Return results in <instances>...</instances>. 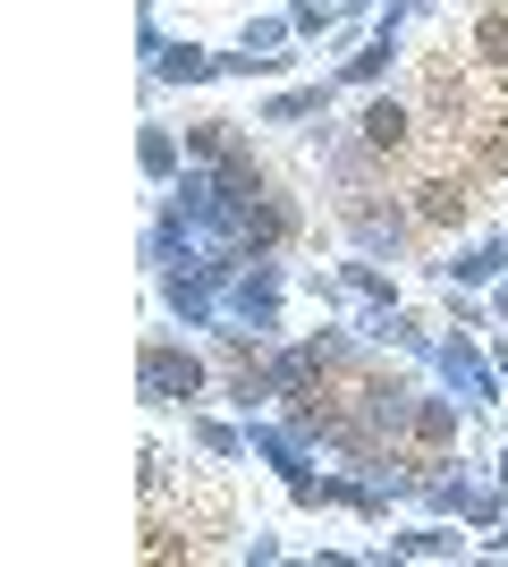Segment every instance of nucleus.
I'll return each instance as SVG.
<instances>
[{
	"mask_svg": "<svg viewBox=\"0 0 508 567\" xmlns=\"http://www.w3.org/2000/svg\"><path fill=\"white\" fill-rule=\"evenodd\" d=\"M491 474H500V492H508V441H500V466H491Z\"/></svg>",
	"mask_w": 508,
	"mask_h": 567,
	"instance_id": "nucleus-27",
	"label": "nucleus"
},
{
	"mask_svg": "<svg viewBox=\"0 0 508 567\" xmlns=\"http://www.w3.org/2000/svg\"><path fill=\"white\" fill-rule=\"evenodd\" d=\"M339 280H348V297H356V313H390L398 306V280H390L373 255H348L339 262Z\"/></svg>",
	"mask_w": 508,
	"mask_h": 567,
	"instance_id": "nucleus-20",
	"label": "nucleus"
},
{
	"mask_svg": "<svg viewBox=\"0 0 508 567\" xmlns=\"http://www.w3.org/2000/svg\"><path fill=\"white\" fill-rule=\"evenodd\" d=\"M246 450L263 457L271 474H280V483H305V474H314V441H305V432L289 424V415H280V406H271V415H246Z\"/></svg>",
	"mask_w": 508,
	"mask_h": 567,
	"instance_id": "nucleus-9",
	"label": "nucleus"
},
{
	"mask_svg": "<svg viewBox=\"0 0 508 567\" xmlns=\"http://www.w3.org/2000/svg\"><path fill=\"white\" fill-rule=\"evenodd\" d=\"M407 213H415V229H458V220L475 213V187H466V178H424V187L407 195Z\"/></svg>",
	"mask_w": 508,
	"mask_h": 567,
	"instance_id": "nucleus-17",
	"label": "nucleus"
},
{
	"mask_svg": "<svg viewBox=\"0 0 508 567\" xmlns=\"http://www.w3.org/2000/svg\"><path fill=\"white\" fill-rule=\"evenodd\" d=\"M484 559H508V517H500V525L484 534Z\"/></svg>",
	"mask_w": 508,
	"mask_h": 567,
	"instance_id": "nucleus-25",
	"label": "nucleus"
},
{
	"mask_svg": "<svg viewBox=\"0 0 508 567\" xmlns=\"http://www.w3.org/2000/svg\"><path fill=\"white\" fill-rule=\"evenodd\" d=\"M491 364H500V390H508V331H491Z\"/></svg>",
	"mask_w": 508,
	"mask_h": 567,
	"instance_id": "nucleus-26",
	"label": "nucleus"
},
{
	"mask_svg": "<svg viewBox=\"0 0 508 567\" xmlns=\"http://www.w3.org/2000/svg\"><path fill=\"white\" fill-rule=\"evenodd\" d=\"M297 237H305V204H297L280 178H263V187L246 195V229H238V246H246V255H289Z\"/></svg>",
	"mask_w": 508,
	"mask_h": 567,
	"instance_id": "nucleus-6",
	"label": "nucleus"
},
{
	"mask_svg": "<svg viewBox=\"0 0 508 567\" xmlns=\"http://www.w3.org/2000/svg\"><path fill=\"white\" fill-rule=\"evenodd\" d=\"M331 213H339V237H348L356 255H373V262H398L415 246V213H407V204L356 195V204H331Z\"/></svg>",
	"mask_w": 508,
	"mask_h": 567,
	"instance_id": "nucleus-5",
	"label": "nucleus"
},
{
	"mask_svg": "<svg viewBox=\"0 0 508 567\" xmlns=\"http://www.w3.org/2000/svg\"><path fill=\"white\" fill-rule=\"evenodd\" d=\"M356 136L373 144L382 162H398V153H407V144H415V111H407V102H398V94H373V102H364V111H356Z\"/></svg>",
	"mask_w": 508,
	"mask_h": 567,
	"instance_id": "nucleus-16",
	"label": "nucleus"
},
{
	"mask_svg": "<svg viewBox=\"0 0 508 567\" xmlns=\"http://www.w3.org/2000/svg\"><path fill=\"white\" fill-rule=\"evenodd\" d=\"M484 297H491V331H508V280H491Z\"/></svg>",
	"mask_w": 508,
	"mask_h": 567,
	"instance_id": "nucleus-24",
	"label": "nucleus"
},
{
	"mask_svg": "<svg viewBox=\"0 0 508 567\" xmlns=\"http://www.w3.org/2000/svg\"><path fill=\"white\" fill-rule=\"evenodd\" d=\"M178 136H187V162L220 169V162H238V153H246V118H187Z\"/></svg>",
	"mask_w": 508,
	"mask_h": 567,
	"instance_id": "nucleus-19",
	"label": "nucleus"
},
{
	"mask_svg": "<svg viewBox=\"0 0 508 567\" xmlns=\"http://www.w3.org/2000/svg\"><path fill=\"white\" fill-rule=\"evenodd\" d=\"M424 280H440V288H491V280H508V229L475 237V246H449L440 262H424Z\"/></svg>",
	"mask_w": 508,
	"mask_h": 567,
	"instance_id": "nucleus-11",
	"label": "nucleus"
},
{
	"mask_svg": "<svg viewBox=\"0 0 508 567\" xmlns=\"http://www.w3.org/2000/svg\"><path fill=\"white\" fill-rule=\"evenodd\" d=\"M220 271H212V255H187V262H169V271H153V297H162V313L178 322V331H195V339H212L220 322H229V306H220Z\"/></svg>",
	"mask_w": 508,
	"mask_h": 567,
	"instance_id": "nucleus-4",
	"label": "nucleus"
},
{
	"mask_svg": "<svg viewBox=\"0 0 508 567\" xmlns=\"http://www.w3.org/2000/svg\"><path fill=\"white\" fill-rule=\"evenodd\" d=\"M187 450H204L212 466H238V457H255V450H246V415L229 424V415H212V406H195V415H187Z\"/></svg>",
	"mask_w": 508,
	"mask_h": 567,
	"instance_id": "nucleus-18",
	"label": "nucleus"
},
{
	"mask_svg": "<svg viewBox=\"0 0 508 567\" xmlns=\"http://www.w3.org/2000/svg\"><path fill=\"white\" fill-rule=\"evenodd\" d=\"M289 288H297V271H289V255H255L238 271V280L220 288V306H229V331H246V339H289Z\"/></svg>",
	"mask_w": 508,
	"mask_h": 567,
	"instance_id": "nucleus-2",
	"label": "nucleus"
},
{
	"mask_svg": "<svg viewBox=\"0 0 508 567\" xmlns=\"http://www.w3.org/2000/svg\"><path fill=\"white\" fill-rule=\"evenodd\" d=\"M136 169H145L153 195L178 187V169H187V136H178L169 118H145V127H136Z\"/></svg>",
	"mask_w": 508,
	"mask_h": 567,
	"instance_id": "nucleus-14",
	"label": "nucleus"
},
{
	"mask_svg": "<svg viewBox=\"0 0 508 567\" xmlns=\"http://www.w3.org/2000/svg\"><path fill=\"white\" fill-rule=\"evenodd\" d=\"M356 331L373 339V348H398L407 364H424V373H433V348H440V331L424 322V313H407V306H390V313H356Z\"/></svg>",
	"mask_w": 508,
	"mask_h": 567,
	"instance_id": "nucleus-13",
	"label": "nucleus"
},
{
	"mask_svg": "<svg viewBox=\"0 0 508 567\" xmlns=\"http://www.w3.org/2000/svg\"><path fill=\"white\" fill-rule=\"evenodd\" d=\"M238 559L271 567V559H289V543H280V534H271V525H255V534H246V543H238Z\"/></svg>",
	"mask_w": 508,
	"mask_h": 567,
	"instance_id": "nucleus-22",
	"label": "nucleus"
},
{
	"mask_svg": "<svg viewBox=\"0 0 508 567\" xmlns=\"http://www.w3.org/2000/svg\"><path fill=\"white\" fill-rule=\"evenodd\" d=\"M212 76H220V51H212V43L169 34V43L145 60V94H169V85H212Z\"/></svg>",
	"mask_w": 508,
	"mask_h": 567,
	"instance_id": "nucleus-12",
	"label": "nucleus"
},
{
	"mask_svg": "<svg viewBox=\"0 0 508 567\" xmlns=\"http://www.w3.org/2000/svg\"><path fill=\"white\" fill-rule=\"evenodd\" d=\"M136 399L153 415H195L204 399H220V364H212V339L195 331H145L136 339Z\"/></svg>",
	"mask_w": 508,
	"mask_h": 567,
	"instance_id": "nucleus-1",
	"label": "nucleus"
},
{
	"mask_svg": "<svg viewBox=\"0 0 508 567\" xmlns=\"http://www.w3.org/2000/svg\"><path fill=\"white\" fill-rule=\"evenodd\" d=\"M466 415H475V406H466L458 390H415V415H407V441H398V450H415V457H458Z\"/></svg>",
	"mask_w": 508,
	"mask_h": 567,
	"instance_id": "nucleus-7",
	"label": "nucleus"
},
{
	"mask_svg": "<svg viewBox=\"0 0 508 567\" xmlns=\"http://www.w3.org/2000/svg\"><path fill=\"white\" fill-rule=\"evenodd\" d=\"M433 9H440V0H390L382 18H390V25H407V18H433Z\"/></svg>",
	"mask_w": 508,
	"mask_h": 567,
	"instance_id": "nucleus-23",
	"label": "nucleus"
},
{
	"mask_svg": "<svg viewBox=\"0 0 508 567\" xmlns=\"http://www.w3.org/2000/svg\"><path fill=\"white\" fill-rule=\"evenodd\" d=\"M466 534H475V525H458V517H424V508H415V525H398V534H382V567L390 559H466Z\"/></svg>",
	"mask_w": 508,
	"mask_h": 567,
	"instance_id": "nucleus-10",
	"label": "nucleus"
},
{
	"mask_svg": "<svg viewBox=\"0 0 508 567\" xmlns=\"http://www.w3.org/2000/svg\"><path fill=\"white\" fill-rule=\"evenodd\" d=\"M331 76H314V85H280V94H263L255 102V127H314L322 111H331Z\"/></svg>",
	"mask_w": 508,
	"mask_h": 567,
	"instance_id": "nucleus-15",
	"label": "nucleus"
},
{
	"mask_svg": "<svg viewBox=\"0 0 508 567\" xmlns=\"http://www.w3.org/2000/svg\"><path fill=\"white\" fill-rule=\"evenodd\" d=\"M433 381H440V390H458V399L475 406V415H484V406H508L500 364H491V331H475V322H440Z\"/></svg>",
	"mask_w": 508,
	"mask_h": 567,
	"instance_id": "nucleus-3",
	"label": "nucleus"
},
{
	"mask_svg": "<svg viewBox=\"0 0 508 567\" xmlns=\"http://www.w3.org/2000/svg\"><path fill=\"white\" fill-rule=\"evenodd\" d=\"M466 43H475V60H491V69H508V9H484Z\"/></svg>",
	"mask_w": 508,
	"mask_h": 567,
	"instance_id": "nucleus-21",
	"label": "nucleus"
},
{
	"mask_svg": "<svg viewBox=\"0 0 508 567\" xmlns=\"http://www.w3.org/2000/svg\"><path fill=\"white\" fill-rule=\"evenodd\" d=\"M398 60H407V25L373 18V34H364V43H356V51H348V60L331 69V85H339V94H382Z\"/></svg>",
	"mask_w": 508,
	"mask_h": 567,
	"instance_id": "nucleus-8",
	"label": "nucleus"
}]
</instances>
